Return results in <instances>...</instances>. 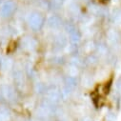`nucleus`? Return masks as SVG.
<instances>
[{
  "instance_id": "2",
  "label": "nucleus",
  "mask_w": 121,
  "mask_h": 121,
  "mask_svg": "<svg viewBox=\"0 0 121 121\" xmlns=\"http://www.w3.org/2000/svg\"><path fill=\"white\" fill-rule=\"evenodd\" d=\"M15 11V5L13 1H7L1 8V14L5 17L11 16Z\"/></svg>"
},
{
  "instance_id": "1",
  "label": "nucleus",
  "mask_w": 121,
  "mask_h": 121,
  "mask_svg": "<svg viewBox=\"0 0 121 121\" xmlns=\"http://www.w3.org/2000/svg\"><path fill=\"white\" fill-rule=\"evenodd\" d=\"M43 17L41 14L37 13H33L29 18V23H30V26H31L34 30H38L41 28V26L43 25Z\"/></svg>"
},
{
  "instance_id": "3",
  "label": "nucleus",
  "mask_w": 121,
  "mask_h": 121,
  "mask_svg": "<svg viewBox=\"0 0 121 121\" xmlns=\"http://www.w3.org/2000/svg\"><path fill=\"white\" fill-rule=\"evenodd\" d=\"M49 23H50L51 26L55 27V26H57V25L59 24V19H58L57 17H52V18L49 20Z\"/></svg>"
},
{
  "instance_id": "4",
  "label": "nucleus",
  "mask_w": 121,
  "mask_h": 121,
  "mask_svg": "<svg viewBox=\"0 0 121 121\" xmlns=\"http://www.w3.org/2000/svg\"><path fill=\"white\" fill-rule=\"evenodd\" d=\"M102 1H108V0H102Z\"/></svg>"
}]
</instances>
